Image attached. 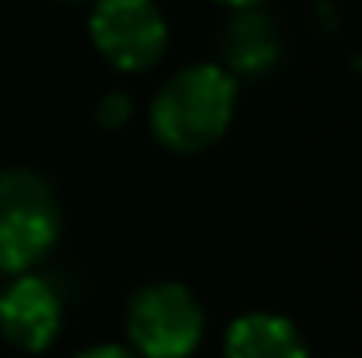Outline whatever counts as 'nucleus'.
<instances>
[{
  "instance_id": "obj_1",
  "label": "nucleus",
  "mask_w": 362,
  "mask_h": 358,
  "mask_svg": "<svg viewBox=\"0 0 362 358\" xmlns=\"http://www.w3.org/2000/svg\"><path fill=\"white\" fill-rule=\"evenodd\" d=\"M233 106H236L233 78L222 67L197 64L176 74L162 88L151 109V123L162 144L176 151H201L226 133Z\"/></svg>"
},
{
  "instance_id": "obj_2",
  "label": "nucleus",
  "mask_w": 362,
  "mask_h": 358,
  "mask_svg": "<svg viewBox=\"0 0 362 358\" xmlns=\"http://www.w3.org/2000/svg\"><path fill=\"white\" fill-rule=\"evenodd\" d=\"M60 232V211L49 183L35 172H0V267H32Z\"/></svg>"
},
{
  "instance_id": "obj_3",
  "label": "nucleus",
  "mask_w": 362,
  "mask_h": 358,
  "mask_svg": "<svg viewBox=\"0 0 362 358\" xmlns=\"http://www.w3.org/2000/svg\"><path fill=\"white\" fill-rule=\"evenodd\" d=\"M134 345L148 358H183L197 348L204 316L197 299L173 281L148 285L134 295L127 316Z\"/></svg>"
},
{
  "instance_id": "obj_4",
  "label": "nucleus",
  "mask_w": 362,
  "mask_h": 358,
  "mask_svg": "<svg viewBox=\"0 0 362 358\" xmlns=\"http://www.w3.org/2000/svg\"><path fill=\"white\" fill-rule=\"evenodd\" d=\"M92 39L110 64L144 71L165 49V18L151 0H99L92 11Z\"/></svg>"
},
{
  "instance_id": "obj_5",
  "label": "nucleus",
  "mask_w": 362,
  "mask_h": 358,
  "mask_svg": "<svg viewBox=\"0 0 362 358\" xmlns=\"http://www.w3.org/2000/svg\"><path fill=\"white\" fill-rule=\"evenodd\" d=\"M0 330L25 352L46 348L60 330V299L42 278L14 281L0 299Z\"/></svg>"
},
{
  "instance_id": "obj_6",
  "label": "nucleus",
  "mask_w": 362,
  "mask_h": 358,
  "mask_svg": "<svg viewBox=\"0 0 362 358\" xmlns=\"http://www.w3.org/2000/svg\"><path fill=\"white\" fill-rule=\"evenodd\" d=\"M226 358H306V348L288 320L271 313H253L229 327Z\"/></svg>"
},
{
  "instance_id": "obj_7",
  "label": "nucleus",
  "mask_w": 362,
  "mask_h": 358,
  "mask_svg": "<svg viewBox=\"0 0 362 358\" xmlns=\"http://www.w3.org/2000/svg\"><path fill=\"white\" fill-rule=\"evenodd\" d=\"M226 56L233 67H240L246 74H257L264 67L274 64L278 56V35L274 25L260 14H243L229 25L226 32Z\"/></svg>"
},
{
  "instance_id": "obj_8",
  "label": "nucleus",
  "mask_w": 362,
  "mask_h": 358,
  "mask_svg": "<svg viewBox=\"0 0 362 358\" xmlns=\"http://www.w3.org/2000/svg\"><path fill=\"white\" fill-rule=\"evenodd\" d=\"M127 113H130V102H127L123 95H110V99L99 106V117H103V123H120Z\"/></svg>"
},
{
  "instance_id": "obj_9",
  "label": "nucleus",
  "mask_w": 362,
  "mask_h": 358,
  "mask_svg": "<svg viewBox=\"0 0 362 358\" xmlns=\"http://www.w3.org/2000/svg\"><path fill=\"white\" fill-rule=\"evenodd\" d=\"M78 358H130L123 348H113V345H106V348H88V352H81Z\"/></svg>"
},
{
  "instance_id": "obj_10",
  "label": "nucleus",
  "mask_w": 362,
  "mask_h": 358,
  "mask_svg": "<svg viewBox=\"0 0 362 358\" xmlns=\"http://www.w3.org/2000/svg\"><path fill=\"white\" fill-rule=\"evenodd\" d=\"M226 4H233V7H257L260 0H226Z\"/></svg>"
}]
</instances>
